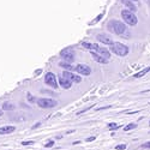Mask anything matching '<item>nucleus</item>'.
Returning <instances> with one entry per match:
<instances>
[{
	"mask_svg": "<svg viewBox=\"0 0 150 150\" xmlns=\"http://www.w3.org/2000/svg\"><path fill=\"white\" fill-rule=\"evenodd\" d=\"M107 29H108V31H110L114 35H124L127 31L126 23H122L118 19H110L107 23Z\"/></svg>",
	"mask_w": 150,
	"mask_h": 150,
	"instance_id": "obj_1",
	"label": "nucleus"
},
{
	"mask_svg": "<svg viewBox=\"0 0 150 150\" xmlns=\"http://www.w3.org/2000/svg\"><path fill=\"white\" fill-rule=\"evenodd\" d=\"M109 51L118 57H126L129 54V47L121 42H113L109 46Z\"/></svg>",
	"mask_w": 150,
	"mask_h": 150,
	"instance_id": "obj_2",
	"label": "nucleus"
},
{
	"mask_svg": "<svg viewBox=\"0 0 150 150\" xmlns=\"http://www.w3.org/2000/svg\"><path fill=\"white\" fill-rule=\"evenodd\" d=\"M121 18H122L124 23H126L130 27H134V25H137V23H138V19H137V16L134 15V12L131 10H127V8L121 11Z\"/></svg>",
	"mask_w": 150,
	"mask_h": 150,
	"instance_id": "obj_3",
	"label": "nucleus"
},
{
	"mask_svg": "<svg viewBox=\"0 0 150 150\" xmlns=\"http://www.w3.org/2000/svg\"><path fill=\"white\" fill-rule=\"evenodd\" d=\"M60 57L62 58L64 61L73 62V60H74V51L72 48H65V49H62V51L60 52Z\"/></svg>",
	"mask_w": 150,
	"mask_h": 150,
	"instance_id": "obj_4",
	"label": "nucleus"
},
{
	"mask_svg": "<svg viewBox=\"0 0 150 150\" xmlns=\"http://www.w3.org/2000/svg\"><path fill=\"white\" fill-rule=\"evenodd\" d=\"M45 83L47 85H49L51 88L53 89H57L58 88V81H57V77L55 74L52 73V72H47L46 76H45Z\"/></svg>",
	"mask_w": 150,
	"mask_h": 150,
	"instance_id": "obj_5",
	"label": "nucleus"
},
{
	"mask_svg": "<svg viewBox=\"0 0 150 150\" xmlns=\"http://www.w3.org/2000/svg\"><path fill=\"white\" fill-rule=\"evenodd\" d=\"M37 105L41 108H52V107H55L58 102L52 98H40V100H37Z\"/></svg>",
	"mask_w": 150,
	"mask_h": 150,
	"instance_id": "obj_6",
	"label": "nucleus"
},
{
	"mask_svg": "<svg viewBox=\"0 0 150 150\" xmlns=\"http://www.w3.org/2000/svg\"><path fill=\"white\" fill-rule=\"evenodd\" d=\"M74 71H76L77 73L82 74V76H89V74L91 73V69L85 65V64H78L74 66Z\"/></svg>",
	"mask_w": 150,
	"mask_h": 150,
	"instance_id": "obj_7",
	"label": "nucleus"
},
{
	"mask_svg": "<svg viewBox=\"0 0 150 150\" xmlns=\"http://www.w3.org/2000/svg\"><path fill=\"white\" fill-rule=\"evenodd\" d=\"M62 76L64 77H66L67 79H70L71 82H74V83H81L82 82V78L78 76V74H74V73H72L71 71H64L62 72Z\"/></svg>",
	"mask_w": 150,
	"mask_h": 150,
	"instance_id": "obj_8",
	"label": "nucleus"
},
{
	"mask_svg": "<svg viewBox=\"0 0 150 150\" xmlns=\"http://www.w3.org/2000/svg\"><path fill=\"white\" fill-rule=\"evenodd\" d=\"M96 39H97L98 42H102L103 45H108V46H110L112 43L114 42L108 35H105V34H98V35L96 36Z\"/></svg>",
	"mask_w": 150,
	"mask_h": 150,
	"instance_id": "obj_9",
	"label": "nucleus"
},
{
	"mask_svg": "<svg viewBox=\"0 0 150 150\" xmlns=\"http://www.w3.org/2000/svg\"><path fill=\"white\" fill-rule=\"evenodd\" d=\"M58 82H59L61 88H64V89H70L71 86H72V82L70 79H67L66 77H64V76H60Z\"/></svg>",
	"mask_w": 150,
	"mask_h": 150,
	"instance_id": "obj_10",
	"label": "nucleus"
},
{
	"mask_svg": "<svg viewBox=\"0 0 150 150\" xmlns=\"http://www.w3.org/2000/svg\"><path fill=\"white\" fill-rule=\"evenodd\" d=\"M90 53H91V57L94 58V60L96 62H100V64H108V59L107 58L102 57L101 54H98L96 52H90Z\"/></svg>",
	"mask_w": 150,
	"mask_h": 150,
	"instance_id": "obj_11",
	"label": "nucleus"
},
{
	"mask_svg": "<svg viewBox=\"0 0 150 150\" xmlns=\"http://www.w3.org/2000/svg\"><path fill=\"white\" fill-rule=\"evenodd\" d=\"M121 4L126 7L127 10H131L133 12L137 11V6L134 5V1H132V0H121Z\"/></svg>",
	"mask_w": 150,
	"mask_h": 150,
	"instance_id": "obj_12",
	"label": "nucleus"
},
{
	"mask_svg": "<svg viewBox=\"0 0 150 150\" xmlns=\"http://www.w3.org/2000/svg\"><path fill=\"white\" fill-rule=\"evenodd\" d=\"M82 46L86 49H89L90 52H96L97 48H98V45L96 43H90V42H82Z\"/></svg>",
	"mask_w": 150,
	"mask_h": 150,
	"instance_id": "obj_13",
	"label": "nucleus"
},
{
	"mask_svg": "<svg viewBox=\"0 0 150 150\" xmlns=\"http://www.w3.org/2000/svg\"><path fill=\"white\" fill-rule=\"evenodd\" d=\"M96 53L101 54L102 57H105V58H107V59H109V58H110V51H108L107 48H103V47H100V46H98Z\"/></svg>",
	"mask_w": 150,
	"mask_h": 150,
	"instance_id": "obj_14",
	"label": "nucleus"
},
{
	"mask_svg": "<svg viewBox=\"0 0 150 150\" xmlns=\"http://www.w3.org/2000/svg\"><path fill=\"white\" fill-rule=\"evenodd\" d=\"M15 126H3L0 127V134H8L15 131Z\"/></svg>",
	"mask_w": 150,
	"mask_h": 150,
	"instance_id": "obj_15",
	"label": "nucleus"
},
{
	"mask_svg": "<svg viewBox=\"0 0 150 150\" xmlns=\"http://www.w3.org/2000/svg\"><path fill=\"white\" fill-rule=\"evenodd\" d=\"M59 66L62 67L64 70H66V71H74V66H72L71 62H67V61H61L59 64Z\"/></svg>",
	"mask_w": 150,
	"mask_h": 150,
	"instance_id": "obj_16",
	"label": "nucleus"
},
{
	"mask_svg": "<svg viewBox=\"0 0 150 150\" xmlns=\"http://www.w3.org/2000/svg\"><path fill=\"white\" fill-rule=\"evenodd\" d=\"M149 71H150V67H145V69H143L142 71H139L138 73H136L133 77H134V78H141V77H143V76H144V74H146Z\"/></svg>",
	"mask_w": 150,
	"mask_h": 150,
	"instance_id": "obj_17",
	"label": "nucleus"
},
{
	"mask_svg": "<svg viewBox=\"0 0 150 150\" xmlns=\"http://www.w3.org/2000/svg\"><path fill=\"white\" fill-rule=\"evenodd\" d=\"M3 109H6V110H12V109H15V106L12 105V103H10V102H4L3 103Z\"/></svg>",
	"mask_w": 150,
	"mask_h": 150,
	"instance_id": "obj_18",
	"label": "nucleus"
},
{
	"mask_svg": "<svg viewBox=\"0 0 150 150\" xmlns=\"http://www.w3.org/2000/svg\"><path fill=\"white\" fill-rule=\"evenodd\" d=\"M136 127H137V124L131 122V124H127L126 126L124 127V130H125V131H130V130H133V129H136Z\"/></svg>",
	"mask_w": 150,
	"mask_h": 150,
	"instance_id": "obj_19",
	"label": "nucleus"
},
{
	"mask_svg": "<svg viewBox=\"0 0 150 150\" xmlns=\"http://www.w3.org/2000/svg\"><path fill=\"white\" fill-rule=\"evenodd\" d=\"M108 127H109V130H112V131H115V130H118L120 126L118 124H115V122H110V124H108Z\"/></svg>",
	"mask_w": 150,
	"mask_h": 150,
	"instance_id": "obj_20",
	"label": "nucleus"
},
{
	"mask_svg": "<svg viewBox=\"0 0 150 150\" xmlns=\"http://www.w3.org/2000/svg\"><path fill=\"white\" fill-rule=\"evenodd\" d=\"M115 149L117 150H125V149H126V145H125V144H118L115 146Z\"/></svg>",
	"mask_w": 150,
	"mask_h": 150,
	"instance_id": "obj_21",
	"label": "nucleus"
},
{
	"mask_svg": "<svg viewBox=\"0 0 150 150\" xmlns=\"http://www.w3.org/2000/svg\"><path fill=\"white\" fill-rule=\"evenodd\" d=\"M35 142L34 141H25V142H22V145H33Z\"/></svg>",
	"mask_w": 150,
	"mask_h": 150,
	"instance_id": "obj_22",
	"label": "nucleus"
},
{
	"mask_svg": "<svg viewBox=\"0 0 150 150\" xmlns=\"http://www.w3.org/2000/svg\"><path fill=\"white\" fill-rule=\"evenodd\" d=\"M54 145V142L53 141H51V142H48V143H46L45 144V148H52Z\"/></svg>",
	"mask_w": 150,
	"mask_h": 150,
	"instance_id": "obj_23",
	"label": "nucleus"
},
{
	"mask_svg": "<svg viewBox=\"0 0 150 150\" xmlns=\"http://www.w3.org/2000/svg\"><path fill=\"white\" fill-rule=\"evenodd\" d=\"M102 17H103V13H101V15H100V16H97V17H96V19H95V21H94V22H91V23H90V24H95V23H96V22H98V21H100V19H101V18H102Z\"/></svg>",
	"mask_w": 150,
	"mask_h": 150,
	"instance_id": "obj_24",
	"label": "nucleus"
},
{
	"mask_svg": "<svg viewBox=\"0 0 150 150\" xmlns=\"http://www.w3.org/2000/svg\"><path fill=\"white\" fill-rule=\"evenodd\" d=\"M142 148L143 149H150V142H146V143L142 144Z\"/></svg>",
	"mask_w": 150,
	"mask_h": 150,
	"instance_id": "obj_25",
	"label": "nucleus"
},
{
	"mask_svg": "<svg viewBox=\"0 0 150 150\" xmlns=\"http://www.w3.org/2000/svg\"><path fill=\"white\" fill-rule=\"evenodd\" d=\"M95 138L96 137H89V138H86V142H93V141H95Z\"/></svg>",
	"mask_w": 150,
	"mask_h": 150,
	"instance_id": "obj_26",
	"label": "nucleus"
},
{
	"mask_svg": "<svg viewBox=\"0 0 150 150\" xmlns=\"http://www.w3.org/2000/svg\"><path fill=\"white\" fill-rule=\"evenodd\" d=\"M108 108H110V106H107V107H101V108H98L97 110H103V109H108Z\"/></svg>",
	"mask_w": 150,
	"mask_h": 150,
	"instance_id": "obj_27",
	"label": "nucleus"
},
{
	"mask_svg": "<svg viewBox=\"0 0 150 150\" xmlns=\"http://www.w3.org/2000/svg\"><path fill=\"white\" fill-rule=\"evenodd\" d=\"M40 125H41V122H37L36 125H34V126H33L31 129H36V127H39V126H40Z\"/></svg>",
	"mask_w": 150,
	"mask_h": 150,
	"instance_id": "obj_28",
	"label": "nucleus"
},
{
	"mask_svg": "<svg viewBox=\"0 0 150 150\" xmlns=\"http://www.w3.org/2000/svg\"><path fill=\"white\" fill-rule=\"evenodd\" d=\"M28 97H29V101H30V102H34V101H35V100H34V97H33V96H30V95H29Z\"/></svg>",
	"mask_w": 150,
	"mask_h": 150,
	"instance_id": "obj_29",
	"label": "nucleus"
},
{
	"mask_svg": "<svg viewBox=\"0 0 150 150\" xmlns=\"http://www.w3.org/2000/svg\"><path fill=\"white\" fill-rule=\"evenodd\" d=\"M1 115H3V110H1V109H0V117H1Z\"/></svg>",
	"mask_w": 150,
	"mask_h": 150,
	"instance_id": "obj_30",
	"label": "nucleus"
},
{
	"mask_svg": "<svg viewBox=\"0 0 150 150\" xmlns=\"http://www.w3.org/2000/svg\"><path fill=\"white\" fill-rule=\"evenodd\" d=\"M132 1H138V0H132Z\"/></svg>",
	"mask_w": 150,
	"mask_h": 150,
	"instance_id": "obj_31",
	"label": "nucleus"
},
{
	"mask_svg": "<svg viewBox=\"0 0 150 150\" xmlns=\"http://www.w3.org/2000/svg\"><path fill=\"white\" fill-rule=\"evenodd\" d=\"M149 133H150V131H149Z\"/></svg>",
	"mask_w": 150,
	"mask_h": 150,
	"instance_id": "obj_32",
	"label": "nucleus"
}]
</instances>
